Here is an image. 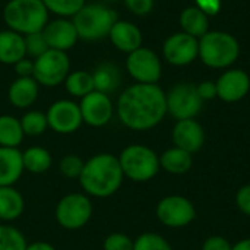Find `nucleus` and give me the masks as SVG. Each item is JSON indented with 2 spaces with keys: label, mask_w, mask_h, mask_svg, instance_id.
Instances as JSON below:
<instances>
[{
  "label": "nucleus",
  "mask_w": 250,
  "mask_h": 250,
  "mask_svg": "<svg viewBox=\"0 0 250 250\" xmlns=\"http://www.w3.org/2000/svg\"><path fill=\"white\" fill-rule=\"evenodd\" d=\"M116 116L129 130H151L167 116L166 91L158 83H132L119 94Z\"/></svg>",
  "instance_id": "f257e3e1"
},
{
  "label": "nucleus",
  "mask_w": 250,
  "mask_h": 250,
  "mask_svg": "<svg viewBox=\"0 0 250 250\" xmlns=\"http://www.w3.org/2000/svg\"><path fill=\"white\" fill-rule=\"evenodd\" d=\"M85 195L95 199H105L116 195L125 176L117 155L111 152H100L85 160L82 173L78 179Z\"/></svg>",
  "instance_id": "f03ea898"
},
{
  "label": "nucleus",
  "mask_w": 250,
  "mask_h": 250,
  "mask_svg": "<svg viewBox=\"0 0 250 250\" xmlns=\"http://www.w3.org/2000/svg\"><path fill=\"white\" fill-rule=\"evenodd\" d=\"M1 18L7 29L25 37L41 32L50 21V13L41 0H7Z\"/></svg>",
  "instance_id": "7ed1b4c3"
},
{
  "label": "nucleus",
  "mask_w": 250,
  "mask_h": 250,
  "mask_svg": "<svg viewBox=\"0 0 250 250\" xmlns=\"http://www.w3.org/2000/svg\"><path fill=\"white\" fill-rule=\"evenodd\" d=\"M240 56L239 40L227 31H208L199 38L198 59L211 69H229Z\"/></svg>",
  "instance_id": "20e7f679"
},
{
  "label": "nucleus",
  "mask_w": 250,
  "mask_h": 250,
  "mask_svg": "<svg viewBox=\"0 0 250 250\" xmlns=\"http://www.w3.org/2000/svg\"><path fill=\"white\" fill-rule=\"evenodd\" d=\"M117 19V13L108 4L101 1L85 3L83 7L72 18L79 40L88 42L107 38Z\"/></svg>",
  "instance_id": "39448f33"
},
{
  "label": "nucleus",
  "mask_w": 250,
  "mask_h": 250,
  "mask_svg": "<svg viewBox=\"0 0 250 250\" xmlns=\"http://www.w3.org/2000/svg\"><path fill=\"white\" fill-rule=\"evenodd\" d=\"M125 179L133 183H146L160 173V155L148 145L130 144L117 155Z\"/></svg>",
  "instance_id": "423d86ee"
},
{
  "label": "nucleus",
  "mask_w": 250,
  "mask_h": 250,
  "mask_svg": "<svg viewBox=\"0 0 250 250\" xmlns=\"http://www.w3.org/2000/svg\"><path fill=\"white\" fill-rule=\"evenodd\" d=\"M94 215L92 198L83 192H70L60 198L54 208V218L57 224L69 231L83 229Z\"/></svg>",
  "instance_id": "0eeeda50"
},
{
  "label": "nucleus",
  "mask_w": 250,
  "mask_h": 250,
  "mask_svg": "<svg viewBox=\"0 0 250 250\" xmlns=\"http://www.w3.org/2000/svg\"><path fill=\"white\" fill-rule=\"evenodd\" d=\"M72 63L70 57L64 51L48 48L40 57L34 59V75L32 78L40 86L56 88L63 85L64 79L70 73Z\"/></svg>",
  "instance_id": "6e6552de"
},
{
  "label": "nucleus",
  "mask_w": 250,
  "mask_h": 250,
  "mask_svg": "<svg viewBox=\"0 0 250 250\" xmlns=\"http://www.w3.org/2000/svg\"><path fill=\"white\" fill-rule=\"evenodd\" d=\"M167 114L176 120L196 119L204 107V101L198 94L196 85L190 82H180L166 92Z\"/></svg>",
  "instance_id": "1a4fd4ad"
},
{
  "label": "nucleus",
  "mask_w": 250,
  "mask_h": 250,
  "mask_svg": "<svg viewBox=\"0 0 250 250\" xmlns=\"http://www.w3.org/2000/svg\"><path fill=\"white\" fill-rule=\"evenodd\" d=\"M157 220L168 229H185L196 220L193 202L182 195H167L155 207Z\"/></svg>",
  "instance_id": "9d476101"
},
{
  "label": "nucleus",
  "mask_w": 250,
  "mask_h": 250,
  "mask_svg": "<svg viewBox=\"0 0 250 250\" xmlns=\"http://www.w3.org/2000/svg\"><path fill=\"white\" fill-rule=\"evenodd\" d=\"M125 67L135 83H158L163 76V63L160 56L144 45L127 54Z\"/></svg>",
  "instance_id": "9b49d317"
},
{
  "label": "nucleus",
  "mask_w": 250,
  "mask_h": 250,
  "mask_svg": "<svg viewBox=\"0 0 250 250\" xmlns=\"http://www.w3.org/2000/svg\"><path fill=\"white\" fill-rule=\"evenodd\" d=\"M45 116L48 129L59 135H72L83 125L79 104L70 98H60L51 103Z\"/></svg>",
  "instance_id": "f8f14e48"
},
{
  "label": "nucleus",
  "mask_w": 250,
  "mask_h": 250,
  "mask_svg": "<svg viewBox=\"0 0 250 250\" xmlns=\"http://www.w3.org/2000/svg\"><path fill=\"white\" fill-rule=\"evenodd\" d=\"M79 108L83 125L89 127L107 126L116 114V104L108 94L92 91L79 100Z\"/></svg>",
  "instance_id": "ddd939ff"
},
{
  "label": "nucleus",
  "mask_w": 250,
  "mask_h": 250,
  "mask_svg": "<svg viewBox=\"0 0 250 250\" xmlns=\"http://www.w3.org/2000/svg\"><path fill=\"white\" fill-rule=\"evenodd\" d=\"M198 53L199 40L183 31L171 34L163 42V57L171 66H188L198 59Z\"/></svg>",
  "instance_id": "4468645a"
},
{
  "label": "nucleus",
  "mask_w": 250,
  "mask_h": 250,
  "mask_svg": "<svg viewBox=\"0 0 250 250\" xmlns=\"http://www.w3.org/2000/svg\"><path fill=\"white\" fill-rule=\"evenodd\" d=\"M217 98L223 103L234 104L242 101L250 91V76L243 69L229 67L215 81Z\"/></svg>",
  "instance_id": "2eb2a0df"
},
{
  "label": "nucleus",
  "mask_w": 250,
  "mask_h": 250,
  "mask_svg": "<svg viewBox=\"0 0 250 250\" xmlns=\"http://www.w3.org/2000/svg\"><path fill=\"white\" fill-rule=\"evenodd\" d=\"M42 35L47 41L48 48L64 53L72 50L79 41V35L72 18L50 19L42 29Z\"/></svg>",
  "instance_id": "dca6fc26"
},
{
  "label": "nucleus",
  "mask_w": 250,
  "mask_h": 250,
  "mask_svg": "<svg viewBox=\"0 0 250 250\" xmlns=\"http://www.w3.org/2000/svg\"><path fill=\"white\" fill-rule=\"evenodd\" d=\"M171 141L174 146L182 148L193 155L205 145V129L196 119L176 120L171 130Z\"/></svg>",
  "instance_id": "f3484780"
},
{
  "label": "nucleus",
  "mask_w": 250,
  "mask_h": 250,
  "mask_svg": "<svg viewBox=\"0 0 250 250\" xmlns=\"http://www.w3.org/2000/svg\"><path fill=\"white\" fill-rule=\"evenodd\" d=\"M107 38L110 40L111 45L116 50L126 54L138 50L139 47H142L144 42V35L141 28L136 23L126 19H117L111 26Z\"/></svg>",
  "instance_id": "a211bd4d"
},
{
  "label": "nucleus",
  "mask_w": 250,
  "mask_h": 250,
  "mask_svg": "<svg viewBox=\"0 0 250 250\" xmlns=\"http://www.w3.org/2000/svg\"><path fill=\"white\" fill-rule=\"evenodd\" d=\"M40 88L41 86L32 76H16L7 88V101L18 110H29L40 97Z\"/></svg>",
  "instance_id": "6ab92c4d"
},
{
  "label": "nucleus",
  "mask_w": 250,
  "mask_h": 250,
  "mask_svg": "<svg viewBox=\"0 0 250 250\" xmlns=\"http://www.w3.org/2000/svg\"><path fill=\"white\" fill-rule=\"evenodd\" d=\"M25 173L22 151L0 146V186H15Z\"/></svg>",
  "instance_id": "aec40b11"
},
{
  "label": "nucleus",
  "mask_w": 250,
  "mask_h": 250,
  "mask_svg": "<svg viewBox=\"0 0 250 250\" xmlns=\"http://www.w3.org/2000/svg\"><path fill=\"white\" fill-rule=\"evenodd\" d=\"M23 57H26L25 37L7 28L0 29V63L13 66Z\"/></svg>",
  "instance_id": "412c9836"
},
{
  "label": "nucleus",
  "mask_w": 250,
  "mask_h": 250,
  "mask_svg": "<svg viewBox=\"0 0 250 250\" xmlns=\"http://www.w3.org/2000/svg\"><path fill=\"white\" fill-rule=\"evenodd\" d=\"M25 212V198L15 186H0V221L10 224Z\"/></svg>",
  "instance_id": "4be33fe9"
},
{
  "label": "nucleus",
  "mask_w": 250,
  "mask_h": 250,
  "mask_svg": "<svg viewBox=\"0 0 250 250\" xmlns=\"http://www.w3.org/2000/svg\"><path fill=\"white\" fill-rule=\"evenodd\" d=\"M193 167V155L182 148L170 146L160 154V168L173 176H182Z\"/></svg>",
  "instance_id": "5701e85b"
},
{
  "label": "nucleus",
  "mask_w": 250,
  "mask_h": 250,
  "mask_svg": "<svg viewBox=\"0 0 250 250\" xmlns=\"http://www.w3.org/2000/svg\"><path fill=\"white\" fill-rule=\"evenodd\" d=\"M91 75L94 81V89L108 95L113 94L122 83L120 67L111 62H103L97 64Z\"/></svg>",
  "instance_id": "b1692460"
},
{
  "label": "nucleus",
  "mask_w": 250,
  "mask_h": 250,
  "mask_svg": "<svg viewBox=\"0 0 250 250\" xmlns=\"http://www.w3.org/2000/svg\"><path fill=\"white\" fill-rule=\"evenodd\" d=\"M179 23L183 32L198 40L209 31V16L196 6L183 9L179 16Z\"/></svg>",
  "instance_id": "393cba45"
},
{
  "label": "nucleus",
  "mask_w": 250,
  "mask_h": 250,
  "mask_svg": "<svg viewBox=\"0 0 250 250\" xmlns=\"http://www.w3.org/2000/svg\"><path fill=\"white\" fill-rule=\"evenodd\" d=\"M22 161L25 171L31 174H44L53 166V155L44 146H29L22 152Z\"/></svg>",
  "instance_id": "a878e982"
},
{
  "label": "nucleus",
  "mask_w": 250,
  "mask_h": 250,
  "mask_svg": "<svg viewBox=\"0 0 250 250\" xmlns=\"http://www.w3.org/2000/svg\"><path fill=\"white\" fill-rule=\"evenodd\" d=\"M25 139L21 120L12 114L0 116V146L19 148Z\"/></svg>",
  "instance_id": "bb28decb"
},
{
  "label": "nucleus",
  "mask_w": 250,
  "mask_h": 250,
  "mask_svg": "<svg viewBox=\"0 0 250 250\" xmlns=\"http://www.w3.org/2000/svg\"><path fill=\"white\" fill-rule=\"evenodd\" d=\"M66 92L73 98H83L89 92L94 91L92 75L88 70H70L67 78L63 82Z\"/></svg>",
  "instance_id": "cd10ccee"
},
{
  "label": "nucleus",
  "mask_w": 250,
  "mask_h": 250,
  "mask_svg": "<svg viewBox=\"0 0 250 250\" xmlns=\"http://www.w3.org/2000/svg\"><path fill=\"white\" fill-rule=\"evenodd\" d=\"M19 120H21V126H22V130H23L25 136H29V138L41 136L48 129L47 116L41 110L29 108L22 114V117Z\"/></svg>",
  "instance_id": "c85d7f7f"
},
{
  "label": "nucleus",
  "mask_w": 250,
  "mask_h": 250,
  "mask_svg": "<svg viewBox=\"0 0 250 250\" xmlns=\"http://www.w3.org/2000/svg\"><path fill=\"white\" fill-rule=\"evenodd\" d=\"M23 233L12 224L0 223V250H26Z\"/></svg>",
  "instance_id": "c756f323"
},
{
  "label": "nucleus",
  "mask_w": 250,
  "mask_h": 250,
  "mask_svg": "<svg viewBox=\"0 0 250 250\" xmlns=\"http://www.w3.org/2000/svg\"><path fill=\"white\" fill-rule=\"evenodd\" d=\"M50 15L56 18H73L86 3V0H41Z\"/></svg>",
  "instance_id": "7c9ffc66"
},
{
  "label": "nucleus",
  "mask_w": 250,
  "mask_h": 250,
  "mask_svg": "<svg viewBox=\"0 0 250 250\" xmlns=\"http://www.w3.org/2000/svg\"><path fill=\"white\" fill-rule=\"evenodd\" d=\"M133 250H173V248L163 234L146 231L133 239Z\"/></svg>",
  "instance_id": "2f4dec72"
},
{
  "label": "nucleus",
  "mask_w": 250,
  "mask_h": 250,
  "mask_svg": "<svg viewBox=\"0 0 250 250\" xmlns=\"http://www.w3.org/2000/svg\"><path fill=\"white\" fill-rule=\"evenodd\" d=\"M83 164L85 160H82L78 154H66L59 163V170L66 179L78 180L82 173Z\"/></svg>",
  "instance_id": "473e14b6"
},
{
  "label": "nucleus",
  "mask_w": 250,
  "mask_h": 250,
  "mask_svg": "<svg viewBox=\"0 0 250 250\" xmlns=\"http://www.w3.org/2000/svg\"><path fill=\"white\" fill-rule=\"evenodd\" d=\"M25 48H26V57H29L32 60L40 57L42 53H45L48 50V45L42 35V31L25 35Z\"/></svg>",
  "instance_id": "72a5a7b5"
},
{
  "label": "nucleus",
  "mask_w": 250,
  "mask_h": 250,
  "mask_svg": "<svg viewBox=\"0 0 250 250\" xmlns=\"http://www.w3.org/2000/svg\"><path fill=\"white\" fill-rule=\"evenodd\" d=\"M103 250H133V239L125 233H111L104 239Z\"/></svg>",
  "instance_id": "f704fd0d"
},
{
  "label": "nucleus",
  "mask_w": 250,
  "mask_h": 250,
  "mask_svg": "<svg viewBox=\"0 0 250 250\" xmlns=\"http://www.w3.org/2000/svg\"><path fill=\"white\" fill-rule=\"evenodd\" d=\"M126 9L135 16H146L154 10L155 0H123Z\"/></svg>",
  "instance_id": "c9c22d12"
},
{
  "label": "nucleus",
  "mask_w": 250,
  "mask_h": 250,
  "mask_svg": "<svg viewBox=\"0 0 250 250\" xmlns=\"http://www.w3.org/2000/svg\"><path fill=\"white\" fill-rule=\"evenodd\" d=\"M234 204L243 215L250 217V185L239 188L234 196Z\"/></svg>",
  "instance_id": "e433bc0d"
},
{
  "label": "nucleus",
  "mask_w": 250,
  "mask_h": 250,
  "mask_svg": "<svg viewBox=\"0 0 250 250\" xmlns=\"http://www.w3.org/2000/svg\"><path fill=\"white\" fill-rule=\"evenodd\" d=\"M233 245L224 236H209L204 240L201 250H231Z\"/></svg>",
  "instance_id": "4c0bfd02"
},
{
  "label": "nucleus",
  "mask_w": 250,
  "mask_h": 250,
  "mask_svg": "<svg viewBox=\"0 0 250 250\" xmlns=\"http://www.w3.org/2000/svg\"><path fill=\"white\" fill-rule=\"evenodd\" d=\"M196 89H198V94L204 103L217 98V85L214 81H204V82L196 85Z\"/></svg>",
  "instance_id": "58836bf2"
},
{
  "label": "nucleus",
  "mask_w": 250,
  "mask_h": 250,
  "mask_svg": "<svg viewBox=\"0 0 250 250\" xmlns=\"http://www.w3.org/2000/svg\"><path fill=\"white\" fill-rule=\"evenodd\" d=\"M15 73L19 78H29L34 75V60L29 57H23L21 59L18 63L13 64Z\"/></svg>",
  "instance_id": "ea45409f"
},
{
  "label": "nucleus",
  "mask_w": 250,
  "mask_h": 250,
  "mask_svg": "<svg viewBox=\"0 0 250 250\" xmlns=\"http://www.w3.org/2000/svg\"><path fill=\"white\" fill-rule=\"evenodd\" d=\"M195 1H196V7L205 12L208 16L217 15L221 9V0H195Z\"/></svg>",
  "instance_id": "a19ab883"
},
{
  "label": "nucleus",
  "mask_w": 250,
  "mask_h": 250,
  "mask_svg": "<svg viewBox=\"0 0 250 250\" xmlns=\"http://www.w3.org/2000/svg\"><path fill=\"white\" fill-rule=\"evenodd\" d=\"M26 250H57L51 243L48 242H42V240H37L32 243L26 245Z\"/></svg>",
  "instance_id": "79ce46f5"
},
{
  "label": "nucleus",
  "mask_w": 250,
  "mask_h": 250,
  "mask_svg": "<svg viewBox=\"0 0 250 250\" xmlns=\"http://www.w3.org/2000/svg\"><path fill=\"white\" fill-rule=\"evenodd\" d=\"M231 250H250V237L242 239L237 243H234Z\"/></svg>",
  "instance_id": "37998d69"
},
{
  "label": "nucleus",
  "mask_w": 250,
  "mask_h": 250,
  "mask_svg": "<svg viewBox=\"0 0 250 250\" xmlns=\"http://www.w3.org/2000/svg\"><path fill=\"white\" fill-rule=\"evenodd\" d=\"M100 1H101V3H105V4H107V3H113V1H117V0H100Z\"/></svg>",
  "instance_id": "c03bdc74"
}]
</instances>
